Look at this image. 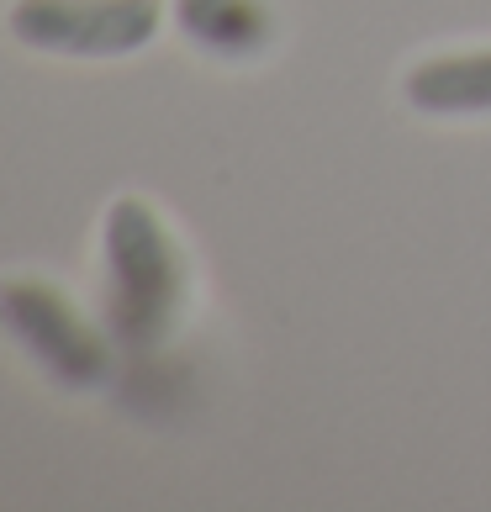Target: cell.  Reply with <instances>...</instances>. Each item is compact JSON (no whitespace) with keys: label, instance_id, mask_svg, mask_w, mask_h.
I'll list each match as a JSON object with an SVG mask.
<instances>
[{"label":"cell","instance_id":"2","mask_svg":"<svg viewBox=\"0 0 491 512\" xmlns=\"http://www.w3.org/2000/svg\"><path fill=\"white\" fill-rule=\"evenodd\" d=\"M0 333L22 344L37 370L64 386H101L111 370V344L101 328L74 312V301L37 275L0 280Z\"/></svg>","mask_w":491,"mask_h":512},{"label":"cell","instance_id":"3","mask_svg":"<svg viewBox=\"0 0 491 512\" xmlns=\"http://www.w3.org/2000/svg\"><path fill=\"white\" fill-rule=\"evenodd\" d=\"M159 0H16L11 37L64 59H127L159 37Z\"/></svg>","mask_w":491,"mask_h":512},{"label":"cell","instance_id":"4","mask_svg":"<svg viewBox=\"0 0 491 512\" xmlns=\"http://www.w3.org/2000/svg\"><path fill=\"white\" fill-rule=\"evenodd\" d=\"M402 96L428 117H491V48L439 53V59L412 64Z\"/></svg>","mask_w":491,"mask_h":512},{"label":"cell","instance_id":"1","mask_svg":"<svg viewBox=\"0 0 491 512\" xmlns=\"http://www.w3.org/2000/svg\"><path fill=\"white\" fill-rule=\"evenodd\" d=\"M106 254V333L132 354L159 349L180 322L191 270L164 217L143 196H117L101 227Z\"/></svg>","mask_w":491,"mask_h":512},{"label":"cell","instance_id":"5","mask_svg":"<svg viewBox=\"0 0 491 512\" xmlns=\"http://www.w3.org/2000/svg\"><path fill=\"white\" fill-rule=\"evenodd\" d=\"M175 22L212 59H259L275 43V16L264 0H175Z\"/></svg>","mask_w":491,"mask_h":512}]
</instances>
